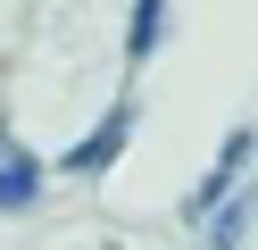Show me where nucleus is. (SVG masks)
Instances as JSON below:
<instances>
[{"mask_svg": "<svg viewBox=\"0 0 258 250\" xmlns=\"http://www.w3.org/2000/svg\"><path fill=\"white\" fill-rule=\"evenodd\" d=\"M125 133H134V109H108L100 125H92L84 142L67 150V167H75V175H100V167H108V159H117V150H125Z\"/></svg>", "mask_w": 258, "mask_h": 250, "instance_id": "1", "label": "nucleus"}, {"mask_svg": "<svg viewBox=\"0 0 258 250\" xmlns=\"http://www.w3.org/2000/svg\"><path fill=\"white\" fill-rule=\"evenodd\" d=\"M250 150H258V142H250V125H233V133H225V150H217V167H208V183L183 200V209H191V217H200V209H217V200L233 192V175H241V159H250Z\"/></svg>", "mask_w": 258, "mask_h": 250, "instance_id": "2", "label": "nucleus"}, {"mask_svg": "<svg viewBox=\"0 0 258 250\" xmlns=\"http://www.w3.org/2000/svg\"><path fill=\"white\" fill-rule=\"evenodd\" d=\"M34 192H42V167H34V150L0 142V217H9V209H34Z\"/></svg>", "mask_w": 258, "mask_h": 250, "instance_id": "3", "label": "nucleus"}, {"mask_svg": "<svg viewBox=\"0 0 258 250\" xmlns=\"http://www.w3.org/2000/svg\"><path fill=\"white\" fill-rule=\"evenodd\" d=\"M250 209H258L250 192H241V200H225V209H217V225H208V250H233V242H241V225H250Z\"/></svg>", "mask_w": 258, "mask_h": 250, "instance_id": "4", "label": "nucleus"}, {"mask_svg": "<svg viewBox=\"0 0 258 250\" xmlns=\"http://www.w3.org/2000/svg\"><path fill=\"white\" fill-rule=\"evenodd\" d=\"M158 17H167V0H134V59L158 42Z\"/></svg>", "mask_w": 258, "mask_h": 250, "instance_id": "5", "label": "nucleus"}]
</instances>
